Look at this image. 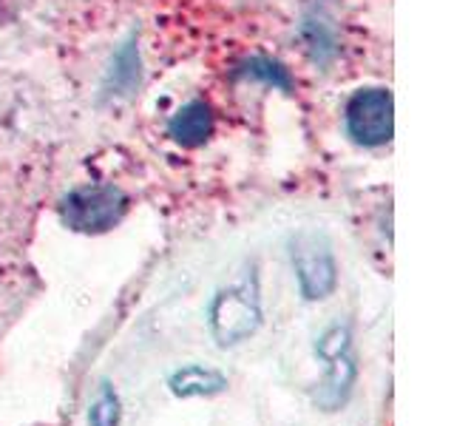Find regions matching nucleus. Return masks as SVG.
<instances>
[{"mask_svg": "<svg viewBox=\"0 0 454 426\" xmlns=\"http://www.w3.org/2000/svg\"><path fill=\"white\" fill-rule=\"evenodd\" d=\"M316 352L324 361V378L316 392V404L324 412H338L349 401L355 381H358V359H355L349 327H330L316 341Z\"/></svg>", "mask_w": 454, "mask_h": 426, "instance_id": "1", "label": "nucleus"}, {"mask_svg": "<svg viewBox=\"0 0 454 426\" xmlns=\"http://www.w3.org/2000/svg\"><path fill=\"white\" fill-rule=\"evenodd\" d=\"M210 333L219 347H236L247 341L262 324V298L255 281L224 288L210 302Z\"/></svg>", "mask_w": 454, "mask_h": 426, "instance_id": "2", "label": "nucleus"}, {"mask_svg": "<svg viewBox=\"0 0 454 426\" xmlns=\"http://www.w3.org/2000/svg\"><path fill=\"white\" fill-rule=\"evenodd\" d=\"M128 208V199L114 185H89L63 199V222L80 233H103L114 227Z\"/></svg>", "mask_w": 454, "mask_h": 426, "instance_id": "3", "label": "nucleus"}, {"mask_svg": "<svg viewBox=\"0 0 454 426\" xmlns=\"http://www.w3.org/2000/svg\"><path fill=\"white\" fill-rule=\"evenodd\" d=\"M293 267L298 276V288L307 302H318L335 290L338 270H335V256L326 236L316 231H304L293 239Z\"/></svg>", "mask_w": 454, "mask_h": 426, "instance_id": "4", "label": "nucleus"}, {"mask_svg": "<svg viewBox=\"0 0 454 426\" xmlns=\"http://www.w3.org/2000/svg\"><path fill=\"white\" fill-rule=\"evenodd\" d=\"M347 128L361 146H383L395 131V103L383 89L358 91L347 106Z\"/></svg>", "mask_w": 454, "mask_h": 426, "instance_id": "5", "label": "nucleus"}, {"mask_svg": "<svg viewBox=\"0 0 454 426\" xmlns=\"http://www.w3.org/2000/svg\"><path fill=\"white\" fill-rule=\"evenodd\" d=\"M168 390L176 398H210L227 390V378L213 367L188 364V367H179L176 373H170Z\"/></svg>", "mask_w": 454, "mask_h": 426, "instance_id": "6", "label": "nucleus"}, {"mask_svg": "<svg viewBox=\"0 0 454 426\" xmlns=\"http://www.w3.org/2000/svg\"><path fill=\"white\" fill-rule=\"evenodd\" d=\"M213 131V117H210V108L205 103H191L174 114L170 120V137L182 146H202V142L210 137Z\"/></svg>", "mask_w": 454, "mask_h": 426, "instance_id": "7", "label": "nucleus"}, {"mask_svg": "<svg viewBox=\"0 0 454 426\" xmlns=\"http://www.w3.org/2000/svg\"><path fill=\"white\" fill-rule=\"evenodd\" d=\"M122 404L117 390L111 387V381H103L97 390V398L89 406V426H120Z\"/></svg>", "mask_w": 454, "mask_h": 426, "instance_id": "8", "label": "nucleus"}]
</instances>
